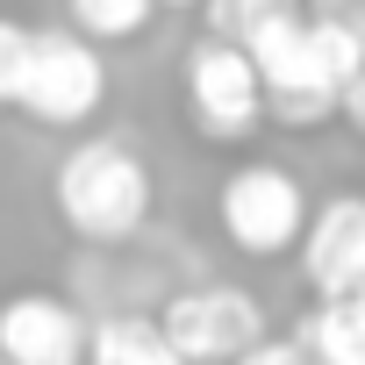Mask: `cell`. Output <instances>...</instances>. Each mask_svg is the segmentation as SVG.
Masks as SVG:
<instances>
[{"instance_id":"obj_1","label":"cell","mask_w":365,"mask_h":365,"mask_svg":"<svg viewBox=\"0 0 365 365\" xmlns=\"http://www.w3.org/2000/svg\"><path fill=\"white\" fill-rule=\"evenodd\" d=\"M51 201H58V222L93 244V251H115L129 237H143L150 208H158V187H150V165L136 143L122 136H79L58 172H51Z\"/></svg>"},{"instance_id":"obj_2","label":"cell","mask_w":365,"mask_h":365,"mask_svg":"<svg viewBox=\"0 0 365 365\" xmlns=\"http://www.w3.org/2000/svg\"><path fill=\"white\" fill-rule=\"evenodd\" d=\"M215 222L222 237L244 251V258H294L301 230H308V194H301V179L272 158H251L222 179V194H215Z\"/></svg>"},{"instance_id":"obj_3","label":"cell","mask_w":365,"mask_h":365,"mask_svg":"<svg viewBox=\"0 0 365 365\" xmlns=\"http://www.w3.org/2000/svg\"><path fill=\"white\" fill-rule=\"evenodd\" d=\"M101 101H108L101 51L72 29H29V72H22L15 108L43 129H79V122L101 115Z\"/></svg>"},{"instance_id":"obj_4","label":"cell","mask_w":365,"mask_h":365,"mask_svg":"<svg viewBox=\"0 0 365 365\" xmlns=\"http://www.w3.org/2000/svg\"><path fill=\"white\" fill-rule=\"evenodd\" d=\"M158 329L165 344L179 351V365H230L244 358L272 322H265V301L237 279H215V287H187L158 308Z\"/></svg>"},{"instance_id":"obj_5","label":"cell","mask_w":365,"mask_h":365,"mask_svg":"<svg viewBox=\"0 0 365 365\" xmlns=\"http://www.w3.org/2000/svg\"><path fill=\"white\" fill-rule=\"evenodd\" d=\"M187 115L208 143H244L265 129V93L237 43H215V36L187 43Z\"/></svg>"},{"instance_id":"obj_6","label":"cell","mask_w":365,"mask_h":365,"mask_svg":"<svg viewBox=\"0 0 365 365\" xmlns=\"http://www.w3.org/2000/svg\"><path fill=\"white\" fill-rule=\"evenodd\" d=\"M315 301H351L365 294V194H336L322 208H308V230L294 244Z\"/></svg>"},{"instance_id":"obj_7","label":"cell","mask_w":365,"mask_h":365,"mask_svg":"<svg viewBox=\"0 0 365 365\" xmlns=\"http://www.w3.org/2000/svg\"><path fill=\"white\" fill-rule=\"evenodd\" d=\"M0 365H86V315L58 294L0 301Z\"/></svg>"},{"instance_id":"obj_8","label":"cell","mask_w":365,"mask_h":365,"mask_svg":"<svg viewBox=\"0 0 365 365\" xmlns=\"http://www.w3.org/2000/svg\"><path fill=\"white\" fill-rule=\"evenodd\" d=\"M86 365H179V351L165 344L158 315L122 308V315L86 322Z\"/></svg>"},{"instance_id":"obj_9","label":"cell","mask_w":365,"mask_h":365,"mask_svg":"<svg viewBox=\"0 0 365 365\" xmlns=\"http://www.w3.org/2000/svg\"><path fill=\"white\" fill-rule=\"evenodd\" d=\"M308 365H365V308L358 301H315L308 322L294 329Z\"/></svg>"},{"instance_id":"obj_10","label":"cell","mask_w":365,"mask_h":365,"mask_svg":"<svg viewBox=\"0 0 365 365\" xmlns=\"http://www.w3.org/2000/svg\"><path fill=\"white\" fill-rule=\"evenodd\" d=\"M287 15H301L294 0H201V36L251 51V43H258L272 22H287Z\"/></svg>"},{"instance_id":"obj_11","label":"cell","mask_w":365,"mask_h":365,"mask_svg":"<svg viewBox=\"0 0 365 365\" xmlns=\"http://www.w3.org/2000/svg\"><path fill=\"white\" fill-rule=\"evenodd\" d=\"M65 15H72V36H86V43L101 51V43L143 36L150 15H158V0H65Z\"/></svg>"},{"instance_id":"obj_12","label":"cell","mask_w":365,"mask_h":365,"mask_svg":"<svg viewBox=\"0 0 365 365\" xmlns=\"http://www.w3.org/2000/svg\"><path fill=\"white\" fill-rule=\"evenodd\" d=\"M22 72H29V29L0 15V108H15V93H22Z\"/></svg>"},{"instance_id":"obj_13","label":"cell","mask_w":365,"mask_h":365,"mask_svg":"<svg viewBox=\"0 0 365 365\" xmlns=\"http://www.w3.org/2000/svg\"><path fill=\"white\" fill-rule=\"evenodd\" d=\"M230 365H308V358H301V344H294V336H272V329H265V336H258L244 358H230Z\"/></svg>"},{"instance_id":"obj_14","label":"cell","mask_w":365,"mask_h":365,"mask_svg":"<svg viewBox=\"0 0 365 365\" xmlns=\"http://www.w3.org/2000/svg\"><path fill=\"white\" fill-rule=\"evenodd\" d=\"M336 122H351V136H365V65L344 79V93H336Z\"/></svg>"},{"instance_id":"obj_15","label":"cell","mask_w":365,"mask_h":365,"mask_svg":"<svg viewBox=\"0 0 365 365\" xmlns=\"http://www.w3.org/2000/svg\"><path fill=\"white\" fill-rule=\"evenodd\" d=\"M158 8H201V0H158Z\"/></svg>"}]
</instances>
